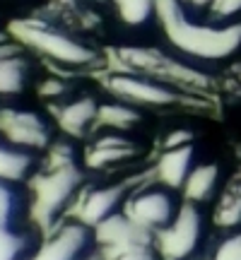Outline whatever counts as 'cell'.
<instances>
[{
  "label": "cell",
  "instance_id": "cell-6",
  "mask_svg": "<svg viewBox=\"0 0 241 260\" xmlns=\"http://www.w3.org/2000/svg\"><path fill=\"white\" fill-rule=\"evenodd\" d=\"M213 236L210 210L184 200L176 219L155 236V246L164 260H203Z\"/></svg>",
  "mask_w": 241,
  "mask_h": 260
},
{
  "label": "cell",
  "instance_id": "cell-21",
  "mask_svg": "<svg viewBox=\"0 0 241 260\" xmlns=\"http://www.w3.org/2000/svg\"><path fill=\"white\" fill-rule=\"evenodd\" d=\"M94 260H164L155 246V236H142L135 241L120 243L113 248H102Z\"/></svg>",
  "mask_w": 241,
  "mask_h": 260
},
{
  "label": "cell",
  "instance_id": "cell-16",
  "mask_svg": "<svg viewBox=\"0 0 241 260\" xmlns=\"http://www.w3.org/2000/svg\"><path fill=\"white\" fill-rule=\"evenodd\" d=\"M41 161H44V154L29 152V149L17 147L0 138V181H8L15 186H27L39 171Z\"/></svg>",
  "mask_w": 241,
  "mask_h": 260
},
{
  "label": "cell",
  "instance_id": "cell-19",
  "mask_svg": "<svg viewBox=\"0 0 241 260\" xmlns=\"http://www.w3.org/2000/svg\"><path fill=\"white\" fill-rule=\"evenodd\" d=\"M145 123V111L138 106H130L118 99H106L99 106V125L97 130H116V133H128L135 135Z\"/></svg>",
  "mask_w": 241,
  "mask_h": 260
},
{
  "label": "cell",
  "instance_id": "cell-11",
  "mask_svg": "<svg viewBox=\"0 0 241 260\" xmlns=\"http://www.w3.org/2000/svg\"><path fill=\"white\" fill-rule=\"evenodd\" d=\"M53 116L24 109V106H0V138L37 154H46L56 142Z\"/></svg>",
  "mask_w": 241,
  "mask_h": 260
},
{
  "label": "cell",
  "instance_id": "cell-14",
  "mask_svg": "<svg viewBox=\"0 0 241 260\" xmlns=\"http://www.w3.org/2000/svg\"><path fill=\"white\" fill-rule=\"evenodd\" d=\"M198 161H200V157H198L195 140L193 142H184V145H174V147H162L159 157L155 159V164L149 169V174H152L155 181L181 193Z\"/></svg>",
  "mask_w": 241,
  "mask_h": 260
},
{
  "label": "cell",
  "instance_id": "cell-24",
  "mask_svg": "<svg viewBox=\"0 0 241 260\" xmlns=\"http://www.w3.org/2000/svg\"><path fill=\"white\" fill-rule=\"evenodd\" d=\"M205 27L239 29L241 27V0H215Z\"/></svg>",
  "mask_w": 241,
  "mask_h": 260
},
{
  "label": "cell",
  "instance_id": "cell-12",
  "mask_svg": "<svg viewBox=\"0 0 241 260\" xmlns=\"http://www.w3.org/2000/svg\"><path fill=\"white\" fill-rule=\"evenodd\" d=\"M99 106L102 102L92 94H75L68 102L51 106L58 133H63V138L75 142L89 140L99 125Z\"/></svg>",
  "mask_w": 241,
  "mask_h": 260
},
{
  "label": "cell",
  "instance_id": "cell-5",
  "mask_svg": "<svg viewBox=\"0 0 241 260\" xmlns=\"http://www.w3.org/2000/svg\"><path fill=\"white\" fill-rule=\"evenodd\" d=\"M145 157L147 149L135 135L116 130H97L82 145V167L89 178L140 174L138 164Z\"/></svg>",
  "mask_w": 241,
  "mask_h": 260
},
{
  "label": "cell",
  "instance_id": "cell-25",
  "mask_svg": "<svg viewBox=\"0 0 241 260\" xmlns=\"http://www.w3.org/2000/svg\"><path fill=\"white\" fill-rule=\"evenodd\" d=\"M0 106H3V104H0Z\"/></svg>",
  "mask_w": 241,
  "mask_h": 260
},
{
  "label": "cell",
  "instance_id": "cell-10",
  "mask_svg": "<svg viewBox=\"0 0 241 260\" xmlns=\"http://www.w3.org/2000/svg\"><path fill=\"white\" fill-rule=\"evenodd\" d=\"M99 253L92 226L68 214L65 219L41 234L32 260H94Z\"/></svg>",
  "mask_w": 241,
  "mask_h": 260
},
{
  "label": "cell",
  "instance_id": "cell-1",
  "mask_svg": "<svg viewBox=\"0 0 241 260\" xmlns=\"http://www.w3.org/2000/svg\"><path fill=\"white\" fill-rule=\"evenodd\" d=\"M87 181L89 176L82 167V147H77L75 140H56L44 154L34 178L27 183L32 224L44 234L73 214Z\"/></svg>",
  "mask_w": 241,
  "mask_h": 260
},
{
  "label": "cell",
  "instance_id": "cell-2",
  "mask_svg": "<svg viewBox=\"0 0 241 260\" xmlns=\"http://www.w3.org/2000/svg\"><path fill=\"white\" fill-rule=\"evenodd\" d=\"M10 34L32 53L51 60L65 73L97 70L104 65V53L97 48L94 39L77 34L53 17L17 19L10 27Z\"/></svg>",
  "mask_w": 241,
  "mask_h": 260
},
{
  "label": "cell",
  "instance_id": "cell-20",
  "mask_svg": "<svg viewBox=\"0 0 241 260\" xmlns=\"http://www.w3.org/2000/svg\"><path fill=\"white\" fill-rule=\"evenodd\" d=\"M41 241V232L34 224L0 232V260H32Z\"/></svg>",
  "mask_w": 241,
  "mask_h": 260
},
{
  "label": "cell",
  "instance_id": "cell-22",
  "mask_svg": "<svg viewBox=\"0 0 241 260\" xmlns=\"http://www.w3.org/2000/svg\"><path fill=\"white\" fill-rule=\"evenodd\" d=\"M162 3L174 17H178L186 24H193V27L207 24L210 10L215 5V0H162Z\"/></svg>",
  "mask_w": 241,
  "mask_h": 260
},
{
  "label": "cell",
  "instance_id": "cell-17",
  "mask_svg": "<svg viewBox=\"0 0 241 260\" xmlns=\"http://www.w3.org/2000/svg\"><path fill=\"white\" fill-rule=\"evenodd\" d=\"M27 224H32L29 188L0 181V232L19 229V226H27Z\"/></svg>",
  "mask_w": 241,
  "mask_h": 260
},
{
  "label": "cell",
  "instance_id": "cell-3",
  "mask_svg": "<svg viewBox=\"0 0 241 260\" xmlns=\"http://www.w3.org/2000/svg\"><path fill=\"white\" fill-rule=\"evenodd\" d=\"M164 29L159 46L167 48L171 56L181 63L191 65L205 75H213L224 65L241 56V27L239 29H213V27H193L174 17L164 3Z\"/></svg>",
  "mask_w": 241,
  "mask_h": 260
},
{
  "label": "cell",
  "instance_id": "cell-9",
  "mask_svg": "<svg viewBox=\"0 0 241 260\" xmlns=\"http://www.w3.org/2000/svg\"><path fill=\"white\" fill-rule=\"evenodd\" d=\"M102 87L111 99L138 106L142 111L171 109V106H178L188 96L186 92L162 82V80H155V77L135 73V70H126V68H118V70H111V73L104 75Z\"/></svg>",
  "mask_w": 241,
  "mask_h": 260
},
{
  "label": "cell",
  "instance_id": "cell-7",
  "mask_svg": "<svg viewBox=\"0 0 241 260\" xmlns=\"http://www.w3.org/2000/svg\"><path fill=\"white\" fill-rule=\"evenodd\" d=\"M181 207H184V195L149 176L142 178L138 186L133 188L123 214L145 234L157 236L159 232H164L169 224L176 219Z\"/></svg>",
  "mask_w": 241,
  "mask_h": 260
},
{
  "label": "cell",
  "instance_id": "cell-13",
  "mask_svg": "<svg viewBox=\"0 0 241 260\" xmlns=\"http://www.w3.org/2000/svg\"><path fill=\"white\" fill-rule=\"evenodd\" d=\"M32 51L17 39L0 44V99H17L32 84Z\"/></svg>",
  "mask_w": 241,
  "mask_h": 260
},
{
  "label": "cell",
  "instance_id": "cell-15",
  "mask_svg": "<svg viewBox=\"0 0 241 260\" xmlns=\"http://www.w3.org/2000/svg\"><path fill=\"white\" fill-rule=\"evenodd\" d=\"M224 183L227 181L222 176V167L217 161H198L195 169L191 171L188 181H186L181 195H184L186 203L210 210L213 203L217 200L220 190L224 188Z\"/></svg>",
  "mask_w": 241,
  "mask_h": 260
},
{
  "label": "cell",
  "instance_id": "cell-18",
  "mask_svg": "<svg viewBox=\"0 0 241 260\" xmlns=\"http://www.w3.org/2000/svg\"><path fill=\"white\" fill-rule=\"evenodd\" d=\"M210 222L215 234L241 226V176L229 178L210 207Z\"/></svg>",
  "mask_w": 241,
  "mask_h": 260
},
{
  "label": "cell",
  "instance_id": "cell-4",
  "mask_svg": "<svg viewBox=\"0 0 241 260\" xmlns=\"http://www.w3.org/2000/svg\"><path fill=\"white\" fill-rule=\"evenodd\" d=\"M106 15V37L118 46H157L162 41V0H99Z\"/></svg>",
  "mask_w": 241,
  "mask_h": 260
},
{
  "label": "cell",
  "instance_id": "cell-8",
  "mask_svg": "<svg viewBox=\"0 0 241 260\" xmlns=\"http://www.w3.org/2000/svg\"><path fill=\"white\" fill-rule=\"evenodd\" d=\"M145 178V174H126V176H111V178H89L84 190L80 193L77 203L73 207V217L87 226H102L109 219L123 214L128 195L133 188Z\"/></svg>",
  "mask_w": 241,
  "mask_h": 260
},
{
  "label": "cell",
  "instance_id": "cell-23",
  "mask_svg": "<svg viewBox=\"0 0 241 260\" xmlns=\"http://www.w3.org/2000/svg\"><path fill=\"white\" fill-rule=\"evenodd\" d=\"M203 260H241V226L215 234Z\"/></svg>",
  "mask_w": 241,
  "mask_h": 260
}]
</instances>
